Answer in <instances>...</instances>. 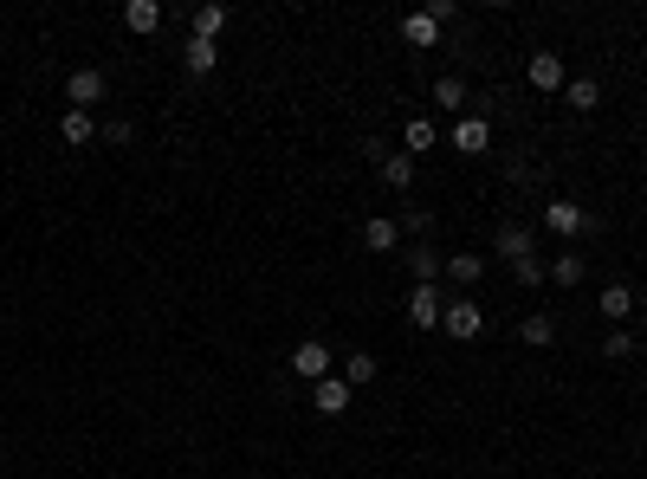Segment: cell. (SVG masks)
I'll use <instances>...</instances> for the list:
<instances>
[{"instance_id":"6da1fadb","label":"cell","mask_w":647,"mask_h":479,"mask_svg":"<svg viewBox=\"0 0 647 479\" xmlns=\"http://www.w3.org/2000/svg\"><path fill=\"white\" fill-rule=\"evenodd\" d=\"M110 91V78L98 72V65H78L72 78H65V111H98Z\"/></svg>"},{"instance_id":"7a4b0ae2","label":"cell","mask_w":647,"mask_h":479,"mask_svg":"<svg viewBox=\"0 0 647 479\" xmlns=\"http://www.w3.org/2000/svg\"><path fill=\"white\" fill-rule=\"evenodd\" d=\"M440 331L447 337H460V344H473L479 331H486V311H479V298H447V311H440Z\"/></svg>"},{"instance_id":"3957f363","label":"cell","mask_w":647,"mask_h":479,"mask_svg":"<svg viewBox=\"0 0 647 479\" xmlns=\"http://www.w3.org/2000/svg\"><path fill=\"white\" fill-rule=\"evenodd\" d=\"M544 227H550V234H563V240H576V234H596V214L557 195V201H544Z\"/></svg>"},{"instance_id":"277c9868","label":"cell","mask_w":647,"mask_h":479,"mask_svg":"<svg viewBox=\"0 0 647 479\" xmlns=\"http://www.w3.org/2000/svg\"><path fill=\"white\" fill-rule=\"evenodd\" d=\"M292 376H305V382H324V376H337V357H330V344H318V337H305V344L292 350Z\"/></svg>"},{"instance_id":"5b68a950","label":"cell","mask_w":647,"mask_h":479,"mask_svg":"<svg viewBox=\"0 0 647 479\" xmlns=\"http://www.w3.org/2000/svg\"><path fill=\"white\" fill-rule=\"evenodd\" d=\"M453 149H460V156H486V149H492V123H486V111H466L460 123H453Z\"/></svg>"},{"instance_id":"8992f818","label":"cell","mask_w":647,"mask_h":479,"mask_svg":"<svg viewBox=\"0 0 647 479\" xmlns=\"http://www.w3.org/2000/svg\"><path fill=\"white\" fill-rule=\"evenodd\" d=\"M440 311H447L440 285H415V292H408V324H415V331H434V324H440Z\"/></svg>"},{"instance_id":"52a82bcc","label":"cell","mask_w":647,"mask_h":479,"mask_svg":"<svg viewBox=\"0 0 647 479\" xmlns=\"http://www.w3.org/2000/svg\"><path fill=\"white\" fill-rule=\"evenodd\" d=\"M350 382L343 376H324V382H311V408H318V415H350Z\"/></svg>"},{"instance_id":"ba28073f","label":"cell","mask_w":647,"mask_h":479,"mask_svg":"<svg viewBox=\"0 0 647 479\" xmlns=\"http://www.w3.org/2000/svg\"><path fill=\"white\" fill-rule=\"evenodd\" d=\"M531 85H538V91H557V98H563L570 72H563V59H557V52H531Z\"/></svg>"},{"instance_id":"9c48e42d","label":"cell","mask_w":647,"mask_h":479,"mask_svg":"<svg viewBox=\"0 0 647 479\" xmlns=\"http://www.w3.org/2000/svg\"><path fill=\"white\" fill-rule=\"evenodd\" d=\"M182 65H188L195 78H208L214 65H220V39H195V33H188V46H182Z\"/></svg>"},{"instance_id":"30bf717a","label":"cell","mask_w":647,"mask_h":479,"mask_svg":"<svg viewBox=\"0 0 647 479\" xmlns=\"http://www.w3.org/2000/svg\"><path fill=\"white\" fill-rule=\"evenodd\" d=\"M408 272H415V285H440V279H447V253L415 246V253H408Z\"/></svg>"},{"instance_id":"8fae6325","label":"cell","mask_w":647,"mask_h":479,"mask_svg":"<svg viewBox=\"0 0 647 479\" xmlns=\"http://www.w3.org/2000/svg\"><path fill=\"white\" fill-rule=\"evenodd\" d=\"M447 279L460 285V292H473V285L486 279V259L479 253H447Z\"/></svg>"},{"instance_id":"7c38bea8","label":"cell","mask_w":647,"mask_h":479,"mask_svg":"<svg viewBox=\"0 0 647 479\" xmlns=\"http://www.w3.org/2000/svg\"><path fill=\"white\" fill-rule=\"evenodd\" d=\"M492 246H499V259H512V266H518V259H531V227L505 221V227H499V240H492Z\"/></svg>"},{"instance_id":"4fadbf2b","label":"cell","mask_w":647,"mask_h":479,"mask_svg":"<svg viewBox=\"0 0 647 479\" xmlns=\"http://www.w3.org/2000/svg\"><path fill=\"white\" fill-rule=\"evenodd\" d=\"M583 266H589L583 253H557V259H550V266H544V279H550V285H563V292H570V285H583Z\"/></svg>"},{"instance_id":"5bb4252c","label":"cell","mask_w":647,"mask_h":479,"mask_svg":"<svg viewBox=\"0 0 647 479\" xmlns=\"http://www.w3.org/2000/svg\"><path fill=\"white\" fill-rule=\"evenodd\" d=\"M376 175L402 195V188H415V156H376Z\"/></svg>"},{"instance_id":"9a60e30c","label":"cell","mask_w":647,"mask_h":479,"mask_svg":"<svg viewBox=\"0 0 647 479\" xmlns=\"http://www.w3.org/2000/svg\"><path fill=\"white\" fill-rule=\"evenodd\" d=\"M518 337H525L531 350L557 344V318H550V311H525V324H518Z\"/></svg>"},{"instance_id":"2e32d148","label":"cell","mask_w":647,"mask_h":479,"mask_svg":"<svg viewBox=\"0 0 647 479\" xmlns=\"http://www.w3.org/2000/svg\"><path fill=\"white\" fill-rule=\"evenodd\" d=\"M402 39H408V46H421V52H434L440 46V20H428V13H408V20H402Z\"/></svg>"},{"instance_id":"e0dca14e","label":"cell","mask_w":647,"mask_h":479,"mask_svg":"<svg viewBox=\"0 0 647 479\" xmlns=\"http://www.w3.org/2000/svg\"><path fill=\"white\" fill-rule=\"evenodd\" d=\"M59 136H65L72 149H85L91 136H98V117H91V111H65V117H59Z\"/></svg>"},{"instance_id":"ac0fdd59","label":"cell","mask_w":647,"mask_h":479,"mask_svg":"<svg viewBox=\"0 0 647 479\" xmlns=\"http://www.w3.org/2000/svg\"><path fill=\"white\" fill-rule=\"evenodd\" d=\"M596 311H602V318H609V324H622V318H635V292H628V285H609V292H602V298H596Z\"/></svg>"},{"instance_id":"d6986e66","label":"cell","mask_w":647,"mask_h":479,"mask_svg":"<svg viewBox=\"0 0 647 479\" xmlns=\"http://www.w3.org/2000/svg\"><path fill=\"white\" fill-rule=\"evenodd\" d=\"M434 104L440 111H453V117H466V78H434Z\"/></svg>"},{"instance_id":"ffe728a7","label":"cell","mask_w":647,"mask_h":479,"mask_svg":"<svg viewBox=\"0 0 647 479\" xmlns=\"http://www.w3.org/2000/svg\"><path fill=\"white\" fill-rule=\"evenodd\" d=\"M395 240H402V227H395L389 214H376V221L363 227V246H369V253H395Z\"/></svg>"},{"instance_id":"44dd1931","label":"cell","mask_w":647,"mask_h":479,"mask_svg":"<svg viewBox=\"0 0 647 479\" xmlns=\"http://www.w3.org/2000/svg\"><path fill=\"white\" fill-rule=\"evenodd\" d=\"M227 20H233V13L220 7V0H208V7H195V39H220V33H227Z\"/></svg>"},{"instance_id":"7402d4cb","label":"cell","mask_w":647,"mask_h":479,"mask_svg":"<svg viewBox=\"0 0 647 479\" xmlns=\"http://www.w3.org/2000/svg\"><path fill=\"white\" fill-rule=\"evenodd\" d=\"M123 26H130V33H156L162 7H156V0H130V7H123Z\"/></svg>"},{"instance_id":"603a6c76","label":"cell","mask_w":647,"mask_h":479,"mask_svg":"<svg viewBox=\"0 0 647 479\" xmlns=\"http://www.w3.org/2000/svg\"><path fill=\"white\" fill-rule=\"evenodd\" d=\"M563 104H570V111H596L602 85H596V78H570V85H563Z\"/></svg>"},{"instance_id":"cb8c5ba5","label":"cell","mask_w":647,"mask_h":479,"mask_svg":"<svg viewBox=\"0 0 647 479\" xmlns=\"http://www.w3.org/2000/svg\"><path fill=\"white\" fill-rule=\"evenodd\" d=\"M343 363V382H350V389H369V382H376V357H369V350H356V357H337Z\"/></svg>"},{"instance_id":"d4e9b609","label":"cell","mask_w":647,"mask_h":479,"mask_svg":"<svg viewBox=\"0 0 647 479\" xmlns=\"http://www.w3.org/2000/svg\"><path fill=\"white\" fill-rule=\"evenodd\" d=\"M440 143V130H434V117H408V156H428V149Z\"/></svg>"},{"instance_id":"484cf974","label":"cell","mask_w":647,"mask_h":479,"mask_svg":"<svg viewBox=\"0 0 647 479\" xmlns=\"http://www.w3.org/2000/svg\"><path fill=\"white\" fill-rule=\"evenodd\" d=\"M512 279L525 285V292H538V285H544V259H538V253H531V259H518V266H512Z\"/></svg>"},{"instance_id":"4316f807","label":"cell","mask_w":647,"mask_h":479,"mask_svg":"<svg viewBox=\"0 0 647 479\" xmlns=\"http://www.w3.org/2000/svg\"><path fill=\"white\" fill-rule=\"evenodd\" d=\"M98 136H104V143H110V149H130V143H136V123H123V117H110V123H104V130H98Z\"/></svg>"},{"instance_id":"83f0119b","label":"cell","mask_w":647,"mask_h":479,"mask_svg":"<svg viewBox=\"0 0 647 479\" xmlns=\"http://www.w3.org/2000/svg\"><path fill=\"white\" fill-rule=\"evenodd\" d=\"M395 227L421 240V234H434V214H428V208H402V221H395Z\"/></svg>"},{"instance_id":"f1b7e54d","label":"cell","mask_w":647,"mask_h":479,"mask_svg":"<svg viewBox=\"0 0 647 479\" xmlns=\"http://www.w3.org/2000/svg\"><path fill=\"white\" fill-rule=\"evenodd\" d=\"M628 350H635V337H628V331H609V344H602V357H615V363H622Z\"/></svg>"},{"instance_id":"f546056e","label":"cell","mask_w":647,"mask_h":479,"mask_svg":"<svg viewBox=\"0 0 647 479\" xmlns=\"http://www.w3.org/2000/svg\"><path fill=\"white\" fill-rule=\"evenodd\" d=\"M641 324H647V298H641Z\"/></svg>"}]
</instances>
